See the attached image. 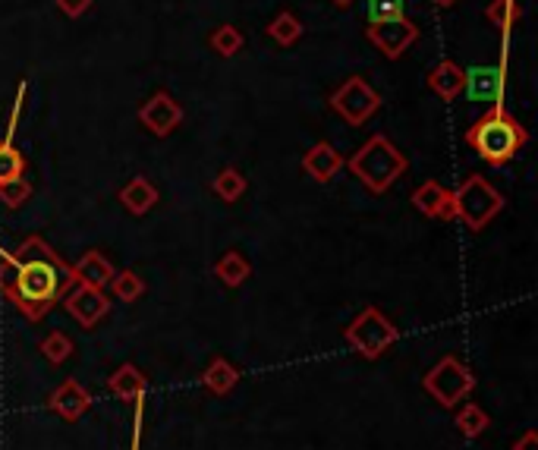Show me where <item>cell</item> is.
Here are the masks:
<instances>
[{"mask_svg":"<svg viewBox=\"0 0 538 450\" xmlns=\"http://www.w3.org/2000/svg\"><path fill=\"white\" fill-rule=\"evenodd\" d=\"M10 259L16 262V277L7 299L29 321H41L76 287L73 265L63 262L41 237H26L10 252Z\"/></svg>","mask_w":538,"mask_h":450,"instance_id":"obj_1","label":"cell"},{"mask_svg":"<svg viewBox=\"0 0 538 450\" xmlns=\"http://www.w3.org/2000/svg\"><path fill=\"white\" fill-rule=\"evenodd\" d=\"M526 142H529L526 126L516 117H510L501 104H491L488 114H482L466 130V145L491 167H504L507 161H513Z\"/></svg>","mask_w":538,"mask_h":450,"instance_id":"obj_2","label":"cell"},{"mask_svg":"<svg viewBox=\"0 0 538 450\" xmlns=\"http://www.w3.org/2000/svg\"><path fill=\"white\" fill-rule=\"evenodd\" d=\"M347 164L353 170V177H359L362 186H369L372 192H387L406 174L403 152H397V145L381 133L365 142Z\"/></svg>","mask_w":538,"mask_h":450,"instance_id":"obj_3","label":"cell"},{"mask_svg":"<svg viewBox=\"0 0 538 450\" xmlns=\"http://www.w3.org/2000/svg\"><path fill=\"white\" fill-rule=\"evenodd\" d=\"M450 192H454V221H463L472 233L485 230L504 211V196L479 174H469Z\"/></svg>","mask_w":538,"mask_h":450,"instance_id":"obj_4","label":"cell"},{"mask_svg":"<svg viewBox=\"0 0 538 450\" xmlns=\"http://www.w3.org/2000/svg\"><path fill=\"white\" fill-rule=\"evenodd\" d=\"M422 388L428 397L438 400V406L454 410V406H460L472 391H476V375H472V369L457 356H444V359H438V366L425 372Z\"/></svg>","mask_w":538,"mask_h":450,"instance_id":"obj_5","label":"cell"},{"mask_svg":"<svg viewBox=\"0 0 538 450\" xmlns=\"http://www.w3.org/2000/svg\"><path fill=\"white\" fill-rule=\"evenodd\" d=\"M347 344L362 356V359H378L387 353V347L397 344L400 331L394 328V321L387 318L378 306H365L350 325H347Z\"/></svg>","mask_w":538,"mask_h":450,"instance_id":"obj_6","label":"cell"},{"mask_svg":"<svg viewBox=\"0 0 538 450\" xmlns=\"http://www.w3.org/2000/svg\"><path fill=\"white\" fill-rule=\"evenodd\" d=\"M331 107H334V114H340L350 126H362L365 120L378 114L381 95H378L362 76H350V79L343 82L340 89L331 95Z\"/></svg>","mask_w":538,"mask_h":450,"instance_id":"obj_7","label":"cell"},{"mask_svg":"<svg viewBox=\"0 0 538 450\" xmlns=\"http://www.w3.org/2000/svg\"><path fill=\"white\" fill-rule=\"evenodd\" d=\"M365 35H369V41L387 60H397L419 41V26L413 23L410 16H394V19L372 23Z\"/></svg>","mask_w":538,"mask_h":450,"instance_id":"obj_8","label":"cell"},{"mask_svg":"<svg viewBox=\"0 0 538 450\" xmlns=\"http://www.w3.org/2000/svg\"><path fill=\"white\" fill-rule=\"evenodd\" d=\"M139 120L148 133H155V136H170L177 130V126L183 123V107L177 104L174 95H167V92H158L148 98L142 107H139Z\"/></svg>","mask_w":538,"mask_h":450,"instance_id":"obj_9","label":"cell"},{"mask_svg":"<svg viewBox=\"0 0 538 450\" xmlns=\"http://www.w3.org/2000/svg\"><path fill=\"white\" fill-rule=\"evenodd\" d=\"M63 306H67V312L79 321L82 328H95L98 321L111 312V299H107L104 290H98V287L76 284L67 296H63Z\"/></svg>","mask_w":538,"mask_h":450,"instance_id":"obj_10","label":"cell"},{"mask_svg":"<svg viewBox=\"0 0 538 450\" xmlns=\"http://www.w3.org/2000/svg\"><path fill=\"white\" fill-rule=\"evenodd\" d=\"M89 406H92V394L73 378L63 381L60 388H54L51 397H48V410L54 416H60L63 422H79L85 413H89Z\"/></svg>","mask_w":538,"mask_h":450,"instance_id":"obj_11","label":"cell"},{"mask_svg":"<svg viewBox=\"0 0 538 450\" xmlns=\"http://www.w3.org/2000/svg\"><path fill=\"white\" fill-rule=\"evenodd\" d=\"M413 205L425 214V218H441V221H454V192L441 186L438 180H425L413 192Z\"/></svg>","mask_w":538,"mask_h":450,"instance_id":"obj_12","label":"cell"},{"mask_svg":"<svg viewBox=\"0 0 538 450\" xmlns=\"http://www.w3.org/2000/svg\"><path fill=\"white\" fill-rule=\"evenodd\" d=\"M463 92H466L472 101L498 104V101H501V92H504V70H501V67H472V70H466Z\"/></svg>","mask_w":538,"mask_h":450,"instance_id":"obj_13","label":"cell"},{"mask_svg":"<svg viewBox=\"0 0 538 450\" xmlns=\"http://www.w3.org/2000/svg\"><path fill=\"white\" fill-rule=\"evenodd\" d=\"M340 167H343V158L331 142H315L303 155V170L315 183H331L340 174Z\"/></svg>","mask_w":538,"mask_h":450,"instance_id":"obj_14","label":"cell"},{"mask_svg":"<svg viewBox=\"0 0 538 450\" xmlns=\"http://www.w3.org/2000/svg\"><path fill=\"white\" fill-rule=\"evenodd\" d=\"M114 274H117V271H114L111 259H107L101 249H89V252H85L82 259L73 265V281H76V284H85V287H98V290H104L107 284H111Z\"/></svg>","mask_w":538,"mask_h":450,"instance_id":"obj_15","label":"cell"},{"mask_svg":"<svg viewBox=\"0 0 538 450\" xmlns=\"http://www.w3.org/2000/svg\"><path fill=\"white\" fill-rule=\"evenodd\" d=\"M425 82H428V89H432L438 98L450 101V98H457V95L463 92V85H466V70L457 67L454 60H441L438 67L428 70Z\"/></svg>","mask_w":538,"mask_h":450,"instance_id":"obj_16","label":"cell"},{"mask_svg":"<svg viewBox=\"0 0 538 450\" xmlns=\"http://www.w3.org/2000/svg\"><path fill=\"white\" fill-rule=\"evenodd\" d=\"M120 205H123L129 214L142 218V214H148V211L158 205V189H155V183L148 180V177L129 180V183L120 189Z\"/></svg>","mask_w":538,"mask_h":450,"instance_id":"obj_17","label":"cell"},{"mask_svg":"<svg viewBox=\"0 0 538 450\" xmlns=\"http://www.w3.org/2000/svg\"><path fill=\"white\" fill-rule=\"evenodd\" d=\"M148 388V378L133 366V362H123V366L107 378V391H111L114 397H120L123 403H133L145 394Z\"/></svg>","mask_w":538,"mask_h":450,"instance_id":"obj_18","label":"cell"},{"mask_svg":"<svg viewBox=\"0 0 538 450\" xmlns=\"http://www.w3.org/2000/svg\"><path fill=\"white\" fill-rule=\"evenodd\" d=\"M249 274H252V265L243 252H236V249H227L218 262H214V277H221V284L224 287H243L249 281Z\"/></svg>","mask_w":538,"mask_h":450,"instance_id":"obj_19","label":"cell"},{"mask_svg":"<svg viewBox=\"0 0 538 450\" xmlns=\"http://www.w3.org/2000/svg\"><path fill=\"white\" fill-rule=\"evenodd\" d=\"M202 384L211 394L224 397V394H230L236 388V384H240V372H236L224 356H214L208 362V369L202 372Z\"/></svg>","mask_w":538,"mask_h":450,"instance_id":"obj_20","label":"cell"},{"mask_svg":"<svg viewBox=\"0 0 538 450\" xmlns=\"http://www.w3.org/2000/svg\"><path fill=\"white\" fill-rule=\"evenodd\" d=\"M246 177L240 174V170H236V167H224L221 170V174L218 177H214V183H211V189H214V196H218V199H224L227 205H233L236 199H240L243 196V192H246Z\"/></svg>","mask_w":538,"mask_h":450,"instance_id":"obj_21","label":"cell"},{"mask_svg":"<svg viewBox=\"0 0 538 450\" xmlns=\"http://www.w3.org/2000/svg\"><path fill=\"white\" fill-rule=\"evenodd\" d=\"M268 35L277 41V45L290 48V45H296L299 38H303V23H299V19H296L290 10H284V13H277V16L271 19Z\"/></svg>","mask_w":538,"mask_h":450,"instance_id":"obj_22","label":"cell"},{"mask_svg":"<svg viewBox=\"0 0 538 450\" xmlns=\"http://www.w3.org/2000/svg\"><path fill=\"white\" fill-rule=\"evenodd\" d=\"M107 287H111V293L120 299V303H136V299L145 296V281L136 271H117Z\"/></svg>","mask_w":538,"mask_h":450,"instance_id":"obj_23","label":"cell"},{"mask_svg":"<svg viewBox=\"0 0 538 450\" xmlns=\"http://www.w3.org/2000/svg\"><path fill=\"white\" fill-rule=\"evenodd\" d=\"M454 422H457V428H460V435L463 438H479L485 428L491 425V419H488V413L482 410L479 403H466L463 410L454 416Z\"/></svg>","mask_w":538,"mask_h":450,"instance_id":"obj_24","label":"cell"},{"mask_svg":"<svg viewBox=\"0 0 538 450\" xmlns=\"http://www.w3.org/2000/svg\"><path fill=\"white\" fill-rule=\"evenodd\" d=\"M23 174H26V155L19 152L10 139H4L0 142V186L23 177Z\"/></svg>","mask_w":538,"mask_h":450,"instance_id":"obj_25","label":"cell"},{"mask_svg":"<svg viewBox=\"0 0 538 450\" xmlns=\"http://www.w3.org/2000/svg\"><path fill=\"white\" fill-rule=\"evenodd\" d=\"M38 353L45 356L51 366H60V362H67V359L73 356V340L63 334V331H51V334L38 344Z\"/></svg>","mask_w":538,"mask_h":450,"instance_id":"obj_26","label":"cell"},{"mask_svg":"<svg viewBox=\"0 0 538 450\" xmlns=\"http://www.w3.org/2000/svg\"><path fill=\"white\" fill-rule=\"evenodd\" d=\"M246 45V38L243 32L236 29V26H218L211 32V48L218 51L221 57H233V54H240Z\"/></svg>","mask_w":538,"mask_h":450,"instance_id":"obj_27","label":"cell"},{"mask_svg":"<svg viewBox=\"0 0 538 450\" xmlns=\"http://www.w3.org/2000/svg\"><path fill=\"white\" fill-rule=\"evenodd\" d=\"M485 16L488 23H494L498 29H510L516 19H520V4H516V0H491Z\"/></svg>","mask_w":538,"mask_h":450,"instance_id":"obj_28","label":"cell"},{"mask_svg":"<svg viewBox=\"0 0 538 450\" xmlns=\"http://www.w3.org/2000/svg\"><path fill=\"white\" fill-rule=\"evenodd\" d=\"M29 199H32V183L26 177H16V180L0 186V202H4L7 208H23Z\"/></svg>","mask_w":538,"mask_h":450,"instance_id":"obj_29","label":"cell"},{"mask_svg":"<svg viewBox=\"0 0 538 450\" xmlns=\"http://www.w3.org/2000/svg\"><path fill=\"white\" fill-rule=\"evenodd\" d=\"M406 16L403 0H369V23H381V19Z\"/></svg>","mask_w":538,"mask_h":450,"instance_id":"obj_30","label":"cell"},{"mask_svg":"<svg viewBox=\"0 0 538 450\" xmlns=\"http://www.w3.org/2000/svg\"><path fill=\"white\" fill-rule=\"evenodd\" d=\"M57 7H60V13H67L70 19H79V16H85L92 10V0H57Z\"/></svg>","mask_w":538,"mask_h":450,"instance_id":"obj_31","label":"cell"},{"mask_svg":"<svg viewBox=\"0 0 538 450\" xmlns=\"http://www.w3.org/2000/svg\"><path fill=\"white\" fill-rule=\"evenodd\" d=\"M13 277H16V262L10 259V255H4L0 259V293H10V287H13Z\"/></svg>","mask_w":538,"mask_h":450,"instance_id":"obj_32","label":"cell"},{"mask_svg":"<svg viewBox=\"0 0 538 450\" xmlns=\"http://www.w3.org/2000/svg\"><path fill=\"white\" fill-rule=\"evenodd\" d=\"M510 450H538V432H535V428H529V432H523L520 438H516L510 444Z\"/></svg>","mask_w":538,"mask_h":450,"instance_id":"obj_33","label":"cell"},{"mask_svg":"<svg viewBox=\"0 0 538 450\" xmlns=\"http://www.w3.org/2000/svg\"><path fill=\"white\" fill-rule=\"evenodd\" d=\"M331 4H337V7H350L353 0H331Z\"/></svg>","mask_w":538,"mask_h":450,"instance_id":"obj_34","label":"cell"},{"mask_svg":"<svg viewBox=\"0 0 538 450\" xmlns=\"http://www.w3.org/2000/svg\"><path fill=\"white\" fill-rule=\"evenodd\" d=\"M438 7H450V4H457V0H435Z\"/></svg>","mask_w":538,"mask_h":450,"instance_id":"obj_35","label":"cell"}]
</instances>
